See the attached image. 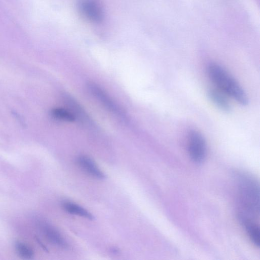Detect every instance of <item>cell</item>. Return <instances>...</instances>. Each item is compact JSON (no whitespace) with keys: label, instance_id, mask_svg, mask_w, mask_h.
<instances>
[{"label":"cell","instance_id":"obj_11","mask_svg":"<svg viewBox=\"0 0 260 260\" xmlns=\"http://www.w3.org/2000/svg\"><path fill=\"white\" fill-rule=\"evenodd\" d=\"M65 100L66 101L67 105L71 110V111H69L75 116L76 119L78 118H80V119L83 122H88V121L89 120V118L79 105V103L68 95H65Z\"/></svg>","mask_w":260,"mask_h":260},{"label":"cell","instance_id":"obj_10","mask_svg":"<svg viewBox=\"0 0 260 260\" xmlns=\"http://www.w3.org/2000/svg\"><path fill=\"white\" fill-rule=\"evenodd\" d=\"M245 227L248 235L253 244L258 248L260 247V229L259 225L253 220H241Z\"/></svg>","mask_w":260,"mask_h":260},{"label":"cell","instance_id":"obj_13","mask_svg":"<svg viewBox=\"0 0 260 260\" xmlns=\"http://www.w3.org/2000/svg\"><path fill=\"white\" fill-rule=\"evenodd\" d=\"M15 250L17 254L23 259H30L34 256L33 249L24 243L17 242L15 244Z\"/></svg>","mask_w":260,"mask_h":260},{"label":"cell","instance_id":"obj_6","mask_svg":"<svg viewBox=\"0 0 260 260\" xmlns=\"http://www.w3.org/2000/svg\"><path fill=\"white\" fill-rule=\"evenodd\" d=\"M38 224L43 235L50 243L64 249L68 247L66 240L56 228L44 221H39Z\"/></svg>","mask_w":260,"mask_h":260},{"label":"cell","instance_id":"obj_3","mask_svg":"<svg viewBox=\"0 0 260 260\" xmlns=\"http://www.w3.org/2000/svg\"><path fill=\"white\" fill-rule=\"evenodd\" d=\"M206 150L203 135L198 131H191L188 138V152L192 160L197 164L202 163L205 159Z\"/></svg>","mask_w":260,"mask_h":260},{"label":"cell","instance_id":"obj_2","mask_svg":"<svg viewBox=\"0 0 260 260\" xmlns=\"http://www.w3.org/2000/svg\"><path fill=\"white\" fill-rule=\"evenodd\" d=\"M241 199L245 213L240 219H252L259 213V190L256 182L249 177L243 179L240 188Z\"/></svg>","mask_w":260,"mask_h":260},{"label":"cell","instance_id":"obj_5","mask_svg":"<svg viewBox=\"0 0 260 260\" xmlns=\"http://www.w3.org/2000/svg\"><path fill=\"white\" fill-rule=\"evenodd\" d=\"M88 88L91 94L107 109L114 113L122 114L121 109L116 103L98 85L93 83H90L88 85Z\"/></svg>","mask_w":260,"mask_h":260},{"label":"cell","instance_id":"obj_7","mask_svg":"<svg viewBox=\"0 0 260 260\" xmlns=\"http://www.w3.org/2000/svg\"><path fill=\"white\" fill-rule=\"evenodd\" d=\"M78 165L89 175L99 179L106 178V175L98 168L95 162L86 155H81L77 159Z\"/></svg>","mask_w":260,"mask_h":260},{"label":"cell","instance_id":"obj_9","mask_svg":"<svg viewBox=\"0 0 260 260\" xmlns=\"http://www.w3.org/2000/svg\"><path fill=\"white\" fill-rule=\"evenodd\" d=\"M62 204L64 211L70 214L82 217L90 220L94 219L92 214L79 205L67 201H64Z\"/></svg>","mask_w":260,"mask_h":260},{"label":"cell","instance_id":"obj_14","mask_svg":"<svg viewBox=\"0 0 260 260\" xmlns=\"http://www.w3.org/2000/svg\"><path fill=\"white\" fill-rule=\"evenodd\" d=\"M11 113L14 118L17 121L21 127L24 128H27V123H26L25 119L23 116L14 111H12Z\"/></svg>","mask_w":260,"mask_h":260},{"label":"cell","instance_id":"obj_8","mask_svg":"<svg viewBox=\"0 0 260 260\" xmlns=\"http://www.w3.org/2000/svg\"><path fill=\"white\" fill-rule=\"evenodd\" d=\"M210 100L220 110L225 112L231 111V106L225 94L219 90L211 89L208 92Z\"/></svg>","mask_w":260,"mask_h":260},{"label":"cell","instance_id":"obj_1","mask_svg":"<svg viewBox=\"0 0 260 260\" xmlns=\"http://www.w3.org/2000/svg\"><path fill=\"white\" fill-rule=\"evenodd\" d=\"M207 73L213 83L225 95L243 106L249 103L247 95L241 85L220 65L212 63L208 66Z\"/></svg>","mask_w":260,"mask_h":260},{"label":"cell","instance_id":"obj_4","mask_svg":"<svg viewBox=\"0 0 260 260\" xmlns=\"http://www.w3.org/2000/svg\"><path fill=\"white\" fill-rule=\"evenodd\" d=\"M78 8L86 18L92 22H100L104 18L103 9L95 0H80Z\"/></svg>","mask_w":260,"mask_h":260},{"label":"cell","instance_id":"obj_12","mask_svg":"<svg viewBox=\"0 0 260 260\" xmlns=\"http://www.w3.org/2000/svg\"><path fill=\"white\" fill-rule=\"evenodd\" d=\"M51 115L56 119L66 122H72L76 120L75 116L70 111L64 109H55L51 111Z\"/></svg>","mask_w":260,"mask_h":260}]
</instances>
